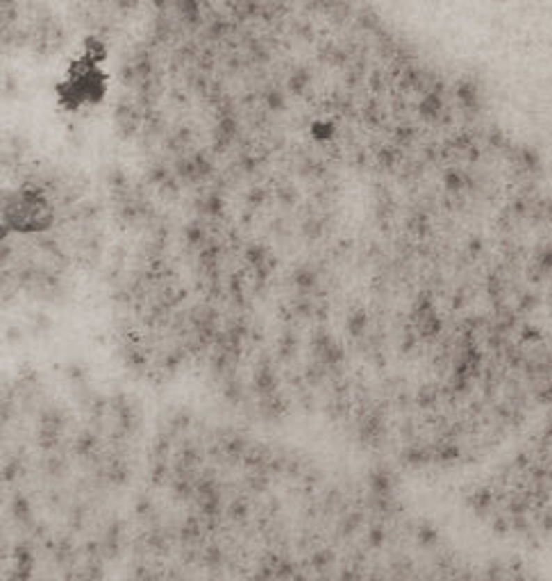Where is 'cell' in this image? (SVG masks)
<instances>
[{
	"label": "cell",
	"mask_w": 552,
	"mask_h": 581,
	"mask_svg": "<svg viewBox=\"0 0 552 581\" xmlns=\"http://www.w3.org/2000/svg\"><path fill=\"white\" fill-rule=\"evenodd\" d=\"M507 481L514 488L509 523L528 541L552 545V415L541 422Z\"/></svg>",
	"instance_id": "1"
}]
</instances>
